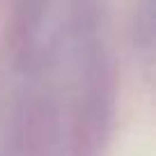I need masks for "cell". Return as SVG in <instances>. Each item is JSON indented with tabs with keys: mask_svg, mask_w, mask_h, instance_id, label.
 I'll use <instances>...</instances> for the list:
<instances>
[]
</instances>
